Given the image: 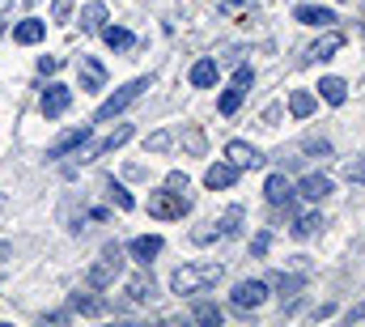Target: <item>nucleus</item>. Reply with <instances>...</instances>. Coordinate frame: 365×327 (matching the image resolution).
<instances>
[{"instance_id": "nucleus-1", "label": "nucleus", "mask_w": 365, "mask_h": 327, "mask_svg": "<svg viewBox=\"0 0 365 327\" xmlns=\"http://www.w3.org/2000/svg\"><path fill=\"white\" fill-rule=\"evenodd\" d=\"M221 272H225L221 263H182L179 272L170 276V289H175L179 298H182V293H200V289L217 285V281H221Z\"/></svg>"}, {"instance_id": "nucleus-2", "label": "nucleus", "mask_w": 365, "mask_h": 327, "mask_svg": "<svg viewBox=\"0 0 365 327\" xmlns=\"http://www.w3.org/2000/svg\"><path fill=\"white\" fill-rule=\"evenodd\" d=\"M119 272H123V251L110 243V246H102V255L90 263L86 281H90V289H106V285H115V281H119Z\"/></svg>"}, {"instance_id": "nucleus-3", "label": "nucleus", "mask_w": 365, "mask_h": 327, "mask_svg": "<svg viewBox=\"0 0 365 327\" xmlns=\"http://www.w3.org/2000/svg\"><path fill=\"white\" fill-rule=\"evenodd\" d=\"M187 208H191V196H187V191H175V187L149 196V213H153L158 221H179Z\"/></svg>"}, {"instance_id": "nucleus-4", "label": "nucleus", "mask_w": 365, "mask_h": 327, "mask_svg": "<svg viewBox=\"0 0 365 327\" xmlns=\"http://www.w3.org/2000/svg\"><path fill=\"white\" fill-rule=\"evenodd\" d=\"M145 89H149V77H136V81H128L123 89H119V94H110V98H106V102L98 106V119H115V115H119V111H123L128 102H136V98H140Z\"/></svg>"}, {"instance_id": "nucleus-5", "label": "nucleus", "mask_w": 365, "mask_h": 327, "mask_svg": "<svg viewBox=\"0 0 365 327\" xmlns=\"http://www.w3.org/2000/svg\"><path fill=\"white\" fill-rule=\"evenodd\" d=\"M247 85H251V69L242 64V69L234 73V81H230V89H225V94L217 98V111H221V115H234V111L242 106V94H247Z\"/></svg>"}, {"instance_id": "nucleus-6", "label": "nucleus", "mask_w": 365, "mask_h": 327, "mask_svg": "<svg viewBox=\"0 0 365 327\" xmlns=\"http://www.w3.org/2000/svg\"><path fill=\"white\" fill-rule=\"evenodd\" d=\"M90 141V124H81V128H68L64 136H56L51 145H47V158H68V154H81V145Z\"/></svg>"}, {"instance_id": "nucleus-7", "label": "nucleus", "mask_w": 365, "mask_h": 327, "mask_svg": "<svg viewBox=\"0 0 365 327\" xmlns=\"http://www.w3.org/2000/svg\"><path fill=\"white\" fill-rule=\"evenodd\" d=\"M264 298H268L264 281H238L234 285V306L238 311H255V306H264Z\"/></svg>"}, {"instance_id": "nucleus-8", "label": "nucleus", "mask_w": 365, "mask_h": 327, "mask_svg": "<svg viewBox=\"0 0 365 327\" xmlns=\"http://www.w3.org/2000/svg\"><path fill=\"white\" fill-rule=\"evenodd\" d=\"M225 158L234 170H255V166H264V154L255 149V145H247V141H230L225 145Z\"/></svg>"}, {"instance_id": "nucleus-9", "label": "nucleus", "mask_w": 365, "mask_h": 327, "mask_svg": "<svg viewBox=\"0 0 365 327\" xmlns=\"http://www.w3.org/2000/svg\"><path fill=\"white\" fill-rule=\"evenodd\" d=\"M77 77H81V94H98V89L106 85V69H102V60L81 56V60H77Z\"/></svg>"}, {"instance_id": "nucleus-10", "label": "nucleus", "mask_w": 365, "mask_h": 327, "mask_svg": "<svg viewBox=\"0 0 365 327\" xmlns=\"http://www.w3.org/2000/svg\"><path fill=\"white\" fill-rule=\"evenodd\" d=\"M68 102H73V89L51 81L47 89H43V102H38V106H43V115H47V119H56V115H64V111H68Z\"/></svg>"}, {"instance_id": "nucleus-11", "label": "nucleus", "mask_w": 365, "mask_h": 327, "mask_svg": "<svg viewBox=\"0 0 365 327\" xmlns=\"http://www.w3.org/2000/svg\"><path fill=\"white\" fill-rule=\"evenodd\" d=\"M128 255H132L136 263H145V268H149V263L162 255V238H158V234H140V238H132V243H128Z\"/></svg>"}, {"instance_id": "nucleus-12", "label": "nucleus", "mask_w": 365, "mask_h": 327, "mask_svg": "<svg viewBox=\"0 0 365 327\" xmlns=\"http://www.w3.org/2000/svg\"><path fill=\"white\" fill-rule=\"evenodd\" d=\"M123 141H132V128H128V124H123V128H115V132H110L106 141H98V145H93V149L86 154V158H81V162H93V158H102V154H115V149H119Z\"/></svg>"}, {"instance_id": "nucleus-13", "label": "nucleus", "mask_w": 365, "mask_h": 327, "mask_svg": "<svg viewBox=\"0 0 365 327\" xmlns=\"http://www.w3.org/2000/svg\"><path fill=\"white\" fill-rule=\"evenodd\" d=\"M43 34H47V21H38V17H26V21H17V26H13V39H17L21 47L38 43Z\"/></svg>"}, {"instance_id": "nucleus-14", "label": "nucleus", "mask_w": 365, "mask_h": 327, "mask_svg": "<svg viewBox=\"0 0 365 327\" xmlns=\"http://www.w3.org/2000/svg\"><path fill=\"white\" fill-rule=\"evenodd\" d=\"M340 47H344V34H323V39L306 51V64H314V60H331Z\"/></svg>"}, {"instance_id": "nucleus-15", "label": "nucleus", "mask_w": 365, "mask_h": 327, "mask_svg": "<svg viewBox=\"0 0 365 327\" xmlns=\"http://www.w3.org/2000/svg\"><path fill=\"white\" fill-rule=\"evenodd\" d=\"M264 196H268V204H276V208H280V204L289 208V200H293V187H289V178H284V174H272V178L264 183Z\"/></svg>"}, {"instance_id": "nucleus-16", "label": "nucleus", "mask_w": 365, "mask_h": 327, "mask_svg": "<svg viewBox=\"0 0 365 327\" xmlns=\"http://www.w3.org/2000/svg\"><path fill=\"white\" fill-rule=\"evenodd\" d=\"M234 178H238V170L230 162H217V166H208V174H204V183L212 187V191H221V187H234Z\"/></svg>"}, {"instance_id": "nucleus-17", "label": "nucleus", "mask_w": 365, "mask_h": 327, "mask_svg": "<svg viewBox=\"0 0 365 327\" xmlns=\"http://www.w3.org/2000/svg\"><path fill=\"white\" fill-rule=\"evenodd\" d=\"M293 17H297L302 26H331V21H336V13H331V9H319V4H302Z\"/></svg>"}, {"instance_id": "nucleus-18", "label": "nucleus", "mask_w": 365, "mask_h": 327, "mask_svg": "<svg viewBox=\"0 0 365 327\" xmlns=\"http://www.w3.org/2000/svg\"><path fill=\"white\" fill-rule=\"evenodd\" d=\"M297 191H302V196H306V200H323V196H327V191H331V178H327V174H306V178H302V187H297Z\"/></svg>"}, {"instance_id": "nucleus-19", "label": "nucleus", "mask_w": 365, "mask_h": 327, "mask_svg": "<svg viewBox=\"0 0 365 327\" xmlns=\"http://www.w3.org/2000/svg\"><path fill=\"white\" fill-rule=\"evenodd\" d=\"M212 226H217V230H212L217 238H234V234L242 230V208H238V204H234V208H225V217H221V221H212Z\"/></svg>"}, {"instance_id": "nucleus-20", "label": "nucleus", "mask_w": 365, "mask_h": 327, "mask_svg": "<svg viewBox=\"0 0 365 327\" xmlns=\"http://www.w3.org/2000/svg\"><path fill=\"white\" fill-rule=\"evenodd\" d=\"M191 85H195V89L217 85V60H195V64H191Z\"/></svg>"}, {"instance_id": "nucleus-21", "label": "nucleus", "mask_w": 365, "mask_h": 327, "mask_svg": "<svg viewBox=\"0 0 365 327\" xmlns=\"http://www.w3.org/2000/svg\"><path fill=\"white\" fill-rule=\"evenodd\" d=\"M102 39H106V47H110V51H128V47L136 43V39H132V30H123V26H106V30H102Z\"/></svg>"}, {"instance_id": "nucleus-22", "label": "nucleus", "mask_w": 365, "mask_h": 327, "mask_svg": "<svg viewBox=\"0 0 365 327\" xmlns=\"http://www.w3.org/2000/svg\"><path fill=\"white\" fill-rule=\"evenodd\" d=\"M314 106H319V102H314V94H306V89H293V94H289V111H293L297 119L314 115Z\"/></svg>"}, {"instance_id": "nucleus-23", "label": "nucleus", "mask_w": 365, "mask_h": 327, "mask_svg": "<svg viewBox=\"0 0 365 327\" xmlns=\"http://www.w3.org/2000/svg\"><path fill=\"white\" fill-rule=\"evenodd\" d=\"M319 94H323L331 106H340V102L349 98V85L340 81V77H323V81H319Z\"/></svg>"}, {"instance_id": "nucleus-24", "label": "nucleus", "mask_w": 365, "mask_h": 327, "mask_svg": "<svg viewBox=\"0 0 365 327\" xmlns=\"http://www.w3.org/2000/svg\"><path fill=\"white\" fill-rule=\"evenodd\" d=\"M128 298H132V302H149V298H153V276H145V272L132 276V281H128Z\"/></svg>"}, {"instance_id": "nucleus-25", "label": "nucleus", "mask_w": 365, "mask_h": 327, "mask_svg": "<svg viewBox=\"0 0 365 327\" xmlns=\"http://www.w3.org/2000/svg\"><path fill=\"white\" fill-rule=\"evenodd\" d=\"M73 311H81V315H106V302L93 298V293H73Z\"/></svg>"}, {"instance_id": "nucleus-26", "label": "nucleus", "mask_w": 365, "mask_h": 327, "mask_svg": "<svg viewBox=\"0 0 365 327\" xmlns=\"http://www.w3.org/2000/svg\"><path fill=\"white\" fill-rule=\"evenodd\" d=\"M102 21H106V4H86L81 9V30H102Z\"/></svg>"}, {"instance_id": "nucleus-27", "label": "nucleus", "mask_w": 365, "mask_h": 327, "mask_svg": "<svg viewBox=\"0 0 365 327\" xmlns=\"http://www.w3.org/2000/svg\"><path fill=\"white\" fill-rule=\"evenodd\" d=\"M319 230H323V217H319V213H306V217L293 221V234H297V238H310V234H319Z\"/></svg>"}, {"instance_id": "nucleus-28", "label": "nucleus", "mask_w": 365, "mask_h": 327, "mask_svg": "<svg viewBox=\"0 0 365 327\" xmlns=\"http://www.w3.org/2000/svg\"><path fill=\"white\" fill-rule=\"evenodd\" d=\"M106 196H110V204H115L119 213H128V208L136 204V200H132V196H128V191H123V187L115 183V178H106Z\"/></svg>"}, {"instance_id": "nucleus-29", "label": "nucleus", "mask_w": 365, "mask_h": 327, "mask_svg": "<svg viewBox=\"0 0 365 327\" xmlns=\"http://www.w3.org/2000/svg\"><path fill=\"white\" fill-rule=\"evenodd\" d=\"M276 289H280V298H289V302H293V298H297V289H302V276H284V272H280V276H276Z\"/></svg>"}, {"instance_id": "nucleus-30", "label": "nucleus", "mask_w": 365, "mask_h": 327, "mask_svg": "<svg viewBox=\"0 0 365 327\" xmlns=\"http://www.w3.org/2000/svg\"><path fill=\"white\" fill-rule=\"evenodd\" d=\"M191 315H195V323H221V306H212V302H200Z\"/></svg>"}, {"instance_id": "nucleus-31", "label": "nucleus", "mask_w": 365, "mask_h": 327, "mask_svg": "<svg viewBox=\"0 0 365 327\" xmlns=\"http://www.w3.org/2000/svg\"><path fill=\"white\" fill-rule=\"evenodd\" d=\"M217 9H221L225 17H238V13H251L255 0H217Z\"/></svg>"}, {"instance_id": "nucleus-32", "label": "nucleus", "mask_w": 365, "mask_h": 327, "mask_svg": "<svg viewBox=\"0 0 365 327\" xmlns=\"http://www.w3.org/2000/svg\"><path fill=\"white\" fill-rule=\"evenodd\" d=\"M344 178L349 183H365V158H353V162L344 166Z\"/></svg>"}, {"instance_id": "nucleus-33", "label": "nucleus", "mask_w": 365, "mask_h": 327, "mask_svg": "<svg viewBox=\"0 0 365 327\" xmlns=\"http://www.w3.org/2000/svg\"><path fill=\"white\" fill-rule=\"evenodd\" d=\"M73 17V0H51V21H68Z\"/></svg>"}, {"instance_id": "nucleus-34", "label": "nucleus", "mask_w": 365, "mask_h": 327, "mask_svg": "<svg viewBox=\"0 0 365 327\" xmlns=\"http://www.w3.org/2000/svg\"><path fill=\"white\" fill-rule=\"evenodd\" d=\"M170 141H175L170 132H153V136H149V149H153V154H166V149H170Z\"/></svg>"}, {"instance_id": "nucleus-35", "label": "nucleus", "mask_w": 365, "mask_h": 327, "mask_svg": "<svg viewBox=\"0 0 365 327\" xmlns=\"http://www.w3.org/2000/svg\"><path fill=\"white\" fill-rule=\"evenodd\" d=\"M182 141H187V149H191V154H204V132H200V128H191Z\"/></svg>"}, {"instance_id": "nucleus-36", "label": "nucleus", "mask_w": 365, "mask_h": 327, "mask_svg": "<svg viewBox=\"0 0 365 327\" xmlns=\"http://www.w3.org/2000/svg\"><path fill=\"white\" fill-rule=\"evenodd\" d=\"M302 149H306V154H314V158H327V154H331V145H327V141H314V136H310Z\"/></svg>"}, {"instance_id": "nucleus-37", "label": "nucleus", "mask_w": 365, "mask_h": 327, "mask_svg": "<svg viewBox=\"0 0 365 327\" xmlns=\"http://www.w3.org/2000/svg\"><path fill=\"white\" fill-rule=\"evenodd\" d=\"M268 243H272V234H268V230H259V234H255V243H251V255L259 259V255L268 251Z\"/></svg>"}, {"instance_id": "nucleus-38", "label": "nucleus", "mask_w": 365, "mask_h": 327, "mask_svg": "<svg viewBox=\"0 0 365 327\" xmlns=\"http://www.w3.org/2000/svg\"><path fill=\"white\" fill-rule=\"evenodd\" d=\"M38 73H43V77L60 73V56H43V60H38Z\"/></svg>"}, {"instance_id": "nucleus-39", "label": "nucleus", "mask_w": 365, "mask_h": 327, "mask_svg": "<svg viewBox=\"0 0 365 327\" xmlns=\"http://www.w3.org/2000/svg\"><path fill=\"white\" fill-rule=\"evenodd\" d=\"M166 187H175V191H187V174H182V170H170V174H166Z\"/></svg>"}, {"instance_id": "nucleus-40", "label": "nucleus", "mask_w": 365, "mask_h": 327, "mask_svg": "<svg viewBox=\"0 0 365 327\" xmlns=\"http://www.w3.org/2000/svg\"><path fill=\"white\" fill-rule=\"evenodd\" d=\"M361 319H365V302H357V306L349 311V323H361Z\"/></svg>"}, {"instance_id": "nucleus-41", "label": "nucleus", "mask_w": 365, "mask_h": 327, "mask_svg": "<svg viewBox=\"0 0 365 327\" xmlns=\"http://www.w3.org/2000/svg\"><path fill=\"white\" fill-rule=\"evenodd\" d=\"M4 21H9V4H0V34H4Z\"/></svg>"}, {"instance_id": "nucleus-42", "label": "nucleus", "mask_w": 365, "mask_h": 327, "mask_svg": "<svg viewBox=\"0 0 365 327\" xmlns=\"http://www.w3.org/2000/svg\"><path fill=\"white\" fill-rule=\"evenodd\" d=\"M4 255H9V243H0V259H4Z\"/></svg>"}, {"instance_id": "nucleus-43", "label": "nucleus", "mask_w": 365, "mask_h": 327, "mask_svg": "<svg viewBox=\"0 0 365 327\" xmlns=\"http://www.w3.org/2000/svg\"><path fill=\"white\" fill-rule=\"evenodd\" d=\"M361 13H365V9H361Z\"/></svg>"}]
</instances>
